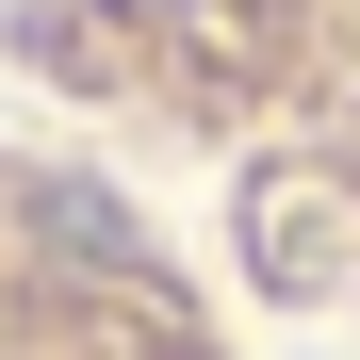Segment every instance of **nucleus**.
I'll return each instance as SVG.
<instances>
[{
	"mask_svg": "<svg viewBox=\"0 0 360 360\" xmlns=\"http://www.w3.org/2000/svg\"><path fill=\"white\" fill-rule=\"evenodd\" d=\"M0 360H229L213 295L82 164H0Z\"/></svg>",
	"mask_w": 360,
	"mask_h": 360,
	"instance_id": "obj_2",
	"label": "nucleus"
},
{
	"mask_svg": "<svg viewBox=\"0 0 360 360\" xmlns=\"http://www.w3.org/2000/svg\"><path fill=\"white\" fill-rule=\"evenodd\" d=\"M33 82L213 148H344L360 131V0H0Z\"/></svg>",
	"mask_w": 360,
	"mask_h": 360,
	"instance_id": "obj_1",
	"label": "nucleus"
}]
</instances>
